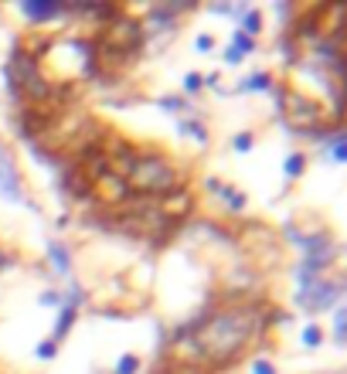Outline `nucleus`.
Masks as SVG:
<instances>
[{
	"label": "nucleus",
	"instance_id": "obj_29",
	"mask_svg": "<svg viewBox=\"0 0 347 374\" xmlns=\"http://www.w3.org/2000/svg\"><path fill=\"white\" fill-rule=\"evenodd\" d=\"M7 262H11V259H7V255L0 252V269H7Z\"/></svg>",
	"mask_w": 347,
	"mask_h": 374
},
{
	"label": "nucleus",
	"instance_id": "obj_5",
	"mask_svg": "<svg viewBox=\"0 0 347 374\" xmlns=\"http://www.w3.org/2000/svg\"><path fill=\"white\" fill-rule=\"evenodd\" d=\"M344 293V282L337 279V276H316L310 286H303L297 303H300V310H331L337 306V299Z\"/></svg>",
	"mask_w": 347,
	"mask_h": 374
},
{
	"label": "nucleus",
	"instance_id": "obj_26",
	"mask_svg": "<svg viewBox=\"0 0 347 374\" xmlns=\"http://www.w3.org/2000/svg\"><path fill=\"white\" fill-rule=\"evenodd\" d=\"M194 48H198V51H211V48H215V38H211V34H198Z\"/></svg>",
	"mask_w": 347,
	"mask_h": 374
},
{
	"label": "nucleus",
	"instance_id": "obj_25",
	"mask_svg": "<svg viewBox=\"0 0 347 374\" xmlns=\"http://www.w3.org/2000/svg\"><path fill=\"white\" fill-rule=\"evenodd\" d=\"M252 374H276V368H272L266 358H255L252 360Z\"/></svg>",
	"mask_w": 347,
	"mask_h": 374
},
{
	"label": "nucleus",
	"instance_id": "obj_19",
	"mask_svg": "<svg viewBox=\"0 0 347 374\" xmlns=\"http://www.w3.org/2000/svg\"><path fill=\"white\" fill-rule=\"evenodd\" d=\"M232 48H238L242 55H252V51H255V38H249V34H242V31H232Z\"/></svg>",
	"mask_w": 347,
	"mask_h": 374
},
{
	"label": "nucleus",
	"instance_id": "obj_23",
	"mask_svg": "<svg viewBox=\"0 0 347 374\" xmlns=\"http://www.w3.org/2000/svg\"><path fill=\"white\" fill-rule=\"evenodd\" d=\"M331 160H333V164H341V160H344V133H333V137H331Z\"/></svg>",
	"mask_w": 347,
	"mask_h": 374
},
{
	"label": "nucleus",
	"instance_id": "obj_9",
	"mask_svg": "<svg viewBox=\"0 0 347 374\" xmlns=\"http://www.w3.org/2000/svg\"><path fill=\"white\" fill-rule=\"evenodd\" d=\"M21 11H24V17H31V21H51V17L65 14V0H24Z\"/></svg>",
	"mask_w": 347,
	"mask_h": 374
},
{
	"label": "nucleus",
	"instance_id": "obj_12",
	"mask_svg": "<svg viewBox=\"0 0 347 374\" xmlns=\"http://www.w3.org/2000/svg\"><path fill=\"white\" fill-rule=\"evenodd\" d=\"M242 24H238V31L242 34H249V38H255V34L262 31V14L259 11H242Z\"/></svg>",
	"mask_w": 347,
	"mask_h": 374
},
{
	"label": "nucleus",
	"instance_id": "obj_8",
	"mask_svg": "<svg viewBox=\"0 0 347 374\" xmlns=\"http://www.w3.org/2000/svg\"><path fill=\"white\" fill-rule=\"evenodd\" d=\"M79 306H82V289H72V293L62 299V313H58V324H55V333H51V341L55 343L68 337L72 324L79 320Z\"/></svg>",
	"mask_w": 347,
	"mask_h": 374
},
{
	"label": "nucleus",
	"instance_id": "obj_1",
	"mask_svg": "<svg viewBox=\"0 0 347 374\" xmlns=\"http://www.w3.org/2000/svg\"><path fill=\"white\" fill-rule=\"evenodd\" d=\"M262 330H266V310L259 303H235L194 324L188 337L198 360H205L208 368H228Z\"/></svg>",
	"mask_w": 347,
	"mask_h": 374
},
{
	"label": "nucleus",
	"instance_id": "obj_21",
	"mask_svg": "<svg viewBox=\"0 0 347 374\" xmlns=\"http://www.w3.org/2000/svg\"><path fill=\"white\" fill-rule=\"evenodd\" d=\"M252 143H255L252 133H238L235 140H232V150H235V154H249V150H252Z\"/></svg>",
	"mask_w": 347,
	"mask_h": 374
},
{
	"label": "nucleus",
	"instance_id": "obj_7",
	"mask_svg": "<svg viewBox=\"0 0 347 374\" xmlns=\"http://www.w3.org/2000/svg\"><path fill=\"white\" fill-rule=\"evenodd\" d=\"M0 198H7V201H14V204L24 201V187H21V177H17V164L4 143H0Z\"/></svg>",
	"mask_w": 347,
	"mask_h": 374
},
{
	"label": "nucleus",
	"instance_id": "obj_28",
	"mask_svg": "<svg viewBox=\"0 0 347 374\" xmlns=\"http://www.w3.org/2000/svg\"><path fill=\"white\" fill-rule=\"evenodd\" d=\"M242 58H245V55H242L238 48H228V51H225V62H228V65H238Z\"/></svg>",
	"mask_w": 347,
	"mask_h": 374
},
{
	"label": "nucleus",
	"instance_id": "obj_22",
	"mask_svg": "<svg viewBox=\"0 0 347 374\" xmlns=\"http://www.w3.org/2000/svg\"><path fill=\"white\" fill-rule=\"evenodd\" d=\"M201 85H205V75H198V72H188V75H184V92L188 95L201 92Z\"/></svg>",
	"mask_w": 347,
	"mask_h": 374
},
{
	"label": "nucleus",
	"instance_id": "obj_14",
	"mask_svg": "<svg viewBox=\"0 0 347 374\" xmlns=\"http://www.w3.org/2000/svg\"><path fill=\"white\" fill-rule=\"evenodd\" d=\"M181 133H184V137H194L198 143H208V129H205L201 123H198L194 116H188V119H181Z\"/></svg>",
	"mask_w": 347,
	"mask_h": 374
},
{
	"label": "nucleus",
	"instance_id": "obj_27",
	"mask_svg": "<svg viewBox=\"0 0 347 374\" xmlns=\"http://www.w3.org/2000/svg\"><path fill=\"white\" fill-rule=\"evenodd\" d=\"M160 106H164V109H184V102H181L177 95H164V99H160Z\"/></svg>",
	"mask_w": 347,
	"mask_h": 374
},
{
	"label": "nucleus",
	"instance_id": "obj_3",
	"mask_svg": "<svg viewBox=\"0 0 347 374\" xmlns=\"http://www.w3.org/2000/svg\"><path fill=\"white\" fill-rule=\"evenodd\" d=\"M143 41V28L140 21H133L129 14H119L112 11L102 24V34H99V48H102V58L112 55L116 62H127L129 55L137 51V45Z\"/></svg>",
	"mask_w": 347,
	"mask_h": 374
},
{
	"label": "nucleus",
	"instance_id": "obj_18",
	"mask_svg": "<svg viewBox=\"0 0 347 374\" xmlns=\"http://www.w3.org/2000/svg\"><path fill=\"white\" fill-rule=\"evenodd\" d=\"M116 374H140V358L137 354H123L116 360Z\"/></svg>",
	"mask_w": 347,
	"mask_h": 374
},
{
	"label": "nucleus",
	"instance_id": "obj_13",
	"mask_svg": "<svg viewBox=\"0 0 347 374\" xmlns=\"http://www.w3.org/2000/svg\"><path fill=\"white\" fill-rule=\"evenodd\" d=\"M242 85V92H269L272 89V78L266 75V72H259V75L245 78V82H238Z\"/></svg>",
	"mask_w": 347,
	"mask_h": 374
},
{
	"label": "nucleus",
	"instance_id": "obj_6",
	"mask_svg": "<svg viewBox=\"0 0 347 374\" xmlns=\"http://www.w3.org/2000/svg\"><path fill=\"white\" fill-rule=\"evenodd\" d=\"M89 194H95V198L106 204V208H119V204L129 201L127 181H123V177H116L112 171H106L102 177H95L92 187H89Z\"/></svg>",
	"mask_w": 347,
	"mask_h": 374
},
{
	"label": "nucleus",
	"instance_id": "obj_24",
	"mask_svg": "<svg viewBox=\"0 0 347 374\" xmlns=\"http://www.w3.org/2000/svg\"><path fill=\"white\" fill-rule=\"evenodd\" d=\"M62 293L58 289H51V293H41V306H62Z\"/></svg>",
	"mask_w": 347,
	"mask_h": 374
},
{
	"label": "nucleus",
	"instance_id": "obj_10",
	"mask_svg": "<svg viewBox=\"0 0 347 374\" xmlns=\"http://www.w3.org/2000/svg\"><path fill=\"white\" fill-rule=\"evenodd\" d=\"M208 191H215L232 211H242V208H245V194H242L238 187H228V184H221V181H208Z\"/></svg>",
	"mask_w": 347,
	"mask_h": 374
},
{
	"label": "nucleus",
	"instance_id": "obj_4",
	"mask_svg": "<svg viewBox=\"0 0 347 374\" xmlns=\"http://www.w3.org/2000/svg\"><path fill=\"white\" fill-rule=\"evenodd\" d=\"M279 109H283L286 123L293 129H300V133L320 129V123H324V106L316 99H310L303 89H297V85H283L279 89Z\"/></svg>",
	"mask_w": 347,
	"mask_h": 374
},
{
	"label": "nucleus",
	"instance_id": "obj_2",
	"mask_svg": "<svg viewBox=\"0 0 347 374\" xmlns=\"http://www.w3.org/2000/svg\"><path fill=\"white\" fill-rule=\"evenodd\" d=\"M127 187L129 194L137 191V194H146V198H164V194L181 187V173L171 164V156L150 150V154H137L133 171L127 177Z\"/></svg>",
	"mask_w": 347,
	"mask_h": 374
},
{
	"label": "nucleus",
	"instance_id": "obj_16",
	"mask_svg": "<svg viewBox=\"0 0 347 374\" xmlns=\"http://www.w3.org/2000/svg\"><path fill=\"white\" fill-rule=\"evenodd\" d=\"M320 343H324V327H320V324H306V327H303V347L316 351Z\"/></svg>",
	"mask_w": 347,
	"mask_h": 374
},
{
	"label": "nucleus",
	"instance_id": "obj_15",
	"mask_svg": "<svg viewBox=\"0 0 347 374\" xmlns=\"http://www.w3.org/2000/svg\"><path fill=\"white\" fill-rule=\"evenodd\" d=\"M306 171V156L303 154H289L286 156V164H283V173L293 181V177H300V173Z\"/></svg>",
	"mask_w": 347,
	"mask_h": 374
},
{
	"label": "nucleus",
	"instance_id": "obj_20",
	"mask_svg": "<svg viewBox=\"0 0 347 374\" xmlns=\"http://www.w3.org/2000/svg\"><path fill=\"white\" fill-rule=\"evenodd\" d=\"M34 354H38V360H51L55 354H58V343L48 337V341H41L38 347H34Z\"/></svg>",
	"mask_w": 347,
	"mask_h": 374
},
{
	"label": "nucleus",
	"instance_id": "obj_17",
	"mask_svg": "<svg viewBox=\"0 0 347 374\" xmlns=\"http://www.w3.org/2000/svg\"><path fill=\"white\" fill-rule=\"evenodd\" d=\"M347 313H344V306H333V341L337 343H344L347 341Z\"/></svg>",
	"mask_w": 347,
	"mask_h": 374
},
{
	"label": "nucleus",
	"instance_id": "obj_11",
	"mask_svg": "<svg viewBox=\"0 0 347 374\" xmlns=\"http://www.w3.org/2000/svg\"><path fill=\"white\" fill-rule=\"evenodd\" d=\"M48 259L55 262L58 276H68V272H72V259H68V249H65L62 242H51V245H48Z\"/></svg>",
	"mask_w": 347,
	"mask_h": 374
}]
</instances>
